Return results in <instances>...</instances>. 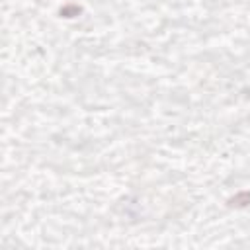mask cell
<instances>
[{
	"mask_svg": "<svg viewBox=\"0 0 250 250\" xmlns=\"http://www.w3.org/2000/svg\"><path fill=\"white\" fill-rule=\"evenodd\" d=\"M229 205H230V207H236V209L248 207V205H250V191H240V193H236L234 197L229 199Z\"/></svg>",
	"mask_w": 250,
	"mask_h": 250,
	"instance_id": "1",
	"label": "cell"
},
{
	"mask_svg": "<svg viewBox=\"0 0 250 250\" xmlns=\"http://www.w3.org/2000/svg\"><path fill=\"white\" fill-rule=\"evenodd\" d=\"M80 12H82V8L80 6H74V4H68V6H62L61 8V16L62 18H76Z\"/></svg>",
	"mask_w": 250,
	"mask_h": 250,
	"instance_id": "2",
	"label": "cell"
}]
</instances>
